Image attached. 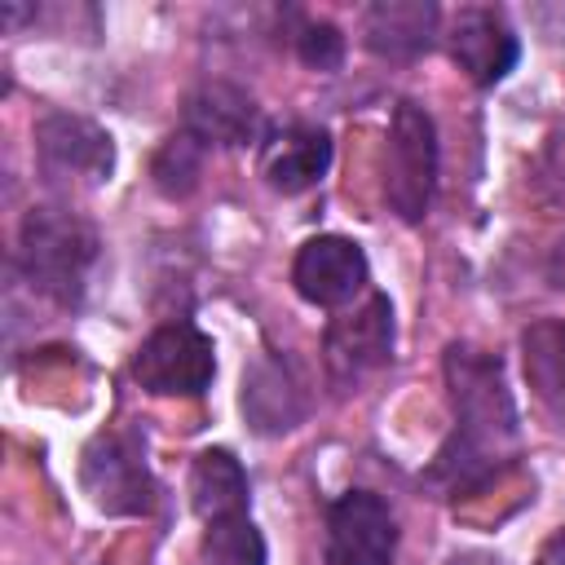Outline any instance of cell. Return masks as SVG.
I'll use <instances>...</instances> for the list:
<instances>
[{
    "label": "cell",
    "mask_w": 565,
    "mask_h": 565,
    "mask_svg": "<svg viewBox=\"0 0 565 565\" xmlns=\"http://www.w3.org/2000/svg\"><path fill=\"white\" fill-rule=\"evenodd\" d=\"M543 274H547V282H552L556 291H565V234L552 243V252H547V260H543Z\"/></svg>",
    "instance_id": "21"
},
{
    "label": "cell",
    "mask_w": 565,
    "mask_h": 565,
    "mask_svg": "<svg viewBox=\"0 0 565 565\" xmlns=\"http://www.w3.org/2000/svg\"><path fill=\"white\" fill-rule=\"evenodd\" d=\"M291 282L309 305L340 309L366 287V252L353 238L340 234H318L296 252Z\"/></svg>",
    "instance_id": "10"
},
{
    "label": "cell",
    "mask_w": 565,
    "mask_h": 565,
    "mask_svg": "<svg viewBox=\"0 0 565 565\" xmlns=\"http://www.w3.org/2000/svg\"><path fill=\"white\" fill-rule=\"evenodd\" d=\"M243 411L256 433H287L300 419V388L278 362H256L243 380Z\"/></svg>",
    "instance_id": "15"
},
{
    "label": "cell",
    "mask_w": 565,
    "mask_h": 565,
    "mask_svg": "<svg viewBox=\"0 0 565 565\" xmlns=\"http://www.w3.org/2000/svg\"><path fill=\"white\" fill-rule=\"evenodd\" d=\"M190 565H265V539L247 516L207 521Z\"/></svg>",
    "instance_id": "17"
},
{
    "label": "cell",
    "mask_w": 565,
    "mask_h": 565,
    "mask_svg": "<svg viewBox=\"0 0 565 565\" xmlns=\"http://www.w3.org/2000/svg\"><path fill=\"white\" fill-rule=\"evenodd\" d=\"M437 4L433 0H380L362 13L366 49L380 57H419L437 35Z\"/></svg>",
    "instance_id": "13"
},
{
    "label": "cell",
    "mask_w": 565,
    "mask_h": 565,
    "mask_svg": "<svg viewBox=\"0 0 565 565\" xmlns=\"http://www.w3.org/2000/svg\"><path fill=\"white\" fill-rule=\"evenodd\" d=\"M437 185V128L424 106L397 102L384 150V199L402 221H419Z\"/></svg>",
    "instance_id": "3"
},
{
    "label": "cell",
    "mask_w": 565,
    "mask_h": 565,
    "mask_svg": "<svg viewBox=\"0 0 565 565\" xmlns=\"http://www.w3.org/2000/svg\"><path fill=\"white\" fill-rule=\"evenodd\" d=\"M543 163H547V181L565 194V137H552L547 141V159Z\"/></svg>",
    "instance_id": "20"
},
{
    "label": "cell",
    "mask_w": 565,
    "mask_h": 565,
    "mask_svg": "<svg viewBox=\"0 0 565 565\" xmlns=\"http://www.w3.org/2000/svg\"><path fill=\"white\" fill-rule=\"evenodd\" d=\"M291 40H296V57L309 71H335L344 62V35L331 22H305Z\"/></svg>",
    "instance_id": "19"
},
{
    "label": "cell",
    "mask_w": 565,
    "mask_h": 565,
    "mask_svg": "<svg viewBox=\"0 0 565 565\" xmlns=\"http://www.w3.org/2000/svg\"><path fill=\"white\" fill-rule=\"evenodd\" d=\"M331 168V137L318 124H282L260 146V177L278 194H300Z\"/></svg>",
    "instance_id": "11"
},
{
    "label": "cell",
    "mask_w": 565,
    "mask_h": 565,
    "mask_svg": "<svg viewBox=\"0 0 565 565\" xmlns=\"http://www.w3.org/2000/svg\"><path fill=\"white\" fill-rule=\"evenodd\" d=\"M450 565H499V556H490V552H459Z\"/></svg>",
    "instance_id": "23"
},
{
    "label": "cell",
    "mask_w": 565,
    "mask_h": 565,
    "mask_svg": "<svg viewBox=\"0 0 565 565\" xmlns=\"http://www.w3.org/2000/svg\"><path fill=\"white\" fill-rule=\"evenodd\" d=\"M181 119H185L181 128L190 137H199L203 146H243L256 137L260 110L247 88H238L230 79H207L185 97Z\"/></svg>",
    "instance_id": "12"
},
{
    "label": "cell",
    "mask_w": 565,
    "mask_h": 565,
    "mask_svg": "<svg viewBox=\"0 0 565 565\" xmlns=\"http://www.w3.org/2000/svg\"><path fill=\"white\" fill-rule=\"evenodd\" d=\"M322 353H327V371L340 384H353L366 371L384 366L393 358V309H388V300L384 296H371L353 313H340L327 327Z\"/></svg>",
    "instance_id": "9"
},
{
    "label": "cell",
    "mask_w": 565,
    "mask_h": 565,
    "mask_svg": "<svg viewBox=\"0 0 565 565\" xmlns=\"http://www.w3.org/2000/svg\"><path fill=\"white\" fill-rule=\"evenodd\" d=\"M521 353H525V380L543 397L565 393V318H543L525 327Z\"/></svg>",
    "instance_id": "16"
},
{
    "label": "cell",
    "mask_w": 565,
    "mask_h": 565,
    "mask_svg": "<svg viewBox=\"0 0 565 565\" xmlns=\"http://www.w3.org/2000/svg\"><path fill=\"white\" fill-rule=\"evenodd\" d=\"M446 384L459 428L437 450L428 477L441 481L450 494H459L481 486L499 468L503 450L516 441V406L503 384V362L472 344L446 349Z\"/></svg>",
    "instance_id": "1"
},
{
    "label": "cell",
    "mask_w": 565,
    "mask_h": 565,
    "mask_svg": "<svg viewBox=\"0 0 565 565\" xmlns=\"http://www.w3.org/2000/svg\"><path fill=\"white\" fill-rule=\"evenodd\" d=\"M203 150H207V146H203L199 137H190L185 128L172 132V137L154 150V159H150V177H154L159 194H168V199H185V194L199 185Z\"/></svg>",
    "instance_id": "18"
},
{
    "label": "cell",
    "mask_w": 565,
    "mask_h": 565,
    "mask_svg": "<svg viewBox=\"0 0 565 565\" xmlns=\"http://www.w3.org/2000/svg\"><path fill=\"white\" fill-rule=\"evenodd\" d=\"M93 260H97V230L79 212L44 203L22 216L18 265L40 296L57 305H75L84 296Z\"/></svg>",
    "instance_id": "2"
},
{
    "label": "cell",
    "mask_w": 565,
    "mask_h": 565,
    "mask_svg": "<svg viewBox=\"0 0 565 565\" xmlns=\"http://www.w3.org/2000/svg\"><path fill=\"white\" fill-rule=\"evenodd\" d=\"M539 565H565V525L543 543V552H539Z\"/></svg>",
    "instance_id": "22"
},
{
    "label": "cell",
    "mask_w": 565,
    "mask_h": 565,
    "mask_svg": "<svg viewBox=\"0 0 565 565\" xmlns=\"http://www.w3.org/2000/svg\"><path fill=\"white\" fill-rule=\"evenodd\" d=\"M446 49H450L455 66L481 88L499 84L521 57V44H516V31L508 26V18L499 9H486V4H463L450 18Z\"/></svg>",
    "instance_id": "8"
},
{
    "label": "cell",
    "mask_w": 565,
    "mask_h": 565,
    "mask_svg": "<svg viewBox=\"0 0 565 565\" xmlns=\"http://www.w3.org/2000/svg\"><path fill=\"white\" fill-rule=\"evenodd\" d=\"M35 154H40V168L53 177V181H84V185H97L110 177L115 168V146L110 137L79 119V115H66V110H53L35 124Z\"/></svg>",
    "instance_id": "7"
},
{
    "label": "cell",
    "mask_w": 565,
    "mask_h": 565,
    "mask_svg": "<svg viewBox=\"0 0 565 565\" xmlns=\"http://www.w3.org/2000/svg\"><path fill=\"white\" fill-rule=\"evenodd\" d=\"M132 375H137V384L146 393L199 397L212 384V375H216L212 340L194 322H163L132 353Z\"/></svg>",
    "instance_id": "4"
},
{
    "label": "cell",
    "mask_w": 565,
    "mask_h": 565,
    "mask_svg": "<svg viewBox=\"0 0 565 565\" xmlns=\"http://www.w3.org/2000/svg\"><path fill=\"white\" fill-rule=\"evenodd\" d=\"M397 521L371 490H344L327 508V561L331 565H393Z\"/></svg>",
    "instance_id": "6"
},
{
    "label": "cell",
    "mask_w": 565,
    "mask_h": 565,
    "mask_svg": "<svg viewBox=\"0 0 565 565\" xmlns=\"http://www.w3.org/2000/svg\"><path fill=\"white\" fill-rule=\"evenodd\" d=\"M190 503L203 521L247 516V472L230 450H203L190 468Z\"/></svg>",
    "instance_id": "14"
},
{
    "label": "cell",
    "mask_w": 565,
    "mask_h": 565,
    "mask_svg": "<svg viewBox=\"0 0 565 565\" xmlns=\"http://www.w3.org/2000/svg\"><path fill=\"white\" fill-rule=\"evenodd\" d=\"M79 486L93 499V508H102L110 516H137L150 508V494H154L141 446L124 433H102L84 446Z\"/></svg>",
    "instance_id": "5"
}]
</instances>
